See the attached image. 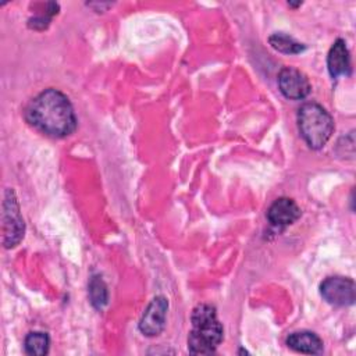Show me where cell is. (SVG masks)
Segmentation results:
<instances>
[{
	"mask_svg": "<svg viewBox=\"0 0 356 356\" xmlns=\"http://www.w3.org/2000/svg\"><path fill=\"white\" fill-rule=\"evenodd\" d=\"M278 88L286 99L300 100L310 93V82L307 76L292 67H284L278 74Z\"/></svg>",
	"mask_w": 356,
	"mask_h": 356,
	"instance_id": "52a82bcc",
	"label": "cell"
},
{
	"mask_svg": "<svg viewBox=\"0 0 356 356\" xmlns=\"http://www.w3.org/2000/svg\"><path fill=\"white\" fill-rule=\"evenodd\" d=\"M300 217L299 206L289 197H278L267 210L268 221L275 227H286Z\"/></svg>",
	"mask_w": 356,
	"mask_h": 356,
	"instance_id": "ba28073f",
	"label": "cell"
},
{
	"mask_svg": "<svg viewBox=\"0 0 356 356\" xmlns=\"http://www.w3.org/2000/svg\"><path fill=\"white\" fill-rule=\"evenodd\" d=\"M320 293L325 302L334 306H350L356 299V286L348 277H327L320 284Z\"/></svg>",
	"mask_w": 356,
	"mask_h": 356,
	"instance_id": "5b68a950",
	"label": "cell"
},
{
	"mask_svg": "<svg viewBox=\"0 0 356 356\" xmlns=\"http://www.w3.org/2000/svg\"><path fill=\"white\" fill-rule=\"evenodd\" d=\"M192 331L188 337V349L193 355H210L222 341V325L217 320L214 306L197 305L191 316Z\"/></svg>",
	"mask_w": 356,
	"mask_h": 356,
	"instance_id": "7a4b0ae2",
	"label": "cell"
},
{
	"mask_svg": "<svg viewBox=\"0 0 356 356\" xmlns=\"http://www.w3.org/2000/svg\"><path fill=\"white\" fill-rule=\"evenodd\" d=\"M286 345L300 353L317 355L323 350V341L312 331H296L286 338Z\"/></svg>",
	"mask_w": 356,
	"mask_h": 356,
	"instance_id": "30bf717a",
	"label": "cell"
},
{
	"mask_svg": "<svg viewBox=\"0 0 356 356\" xmlns=\"http://www.w3.org/2000/svg\"><path fill=\"white\" fill-rule=\"evenodd\" d=\"M168 302L164 296H156L143 312L139 320V330L146 337L159 335L165 327Z\"/></svg>",
	"mask_w": 356,
	"mask_h": 356,
	"instance_id": "8992f818",
	"label": "cell"
},
{
	"mask_svg": "<svg viewBox=\"0 0 356 356\" xmlns=\"http://www.w3.org/2000/svg\"><path fill=\"white\" fill-rule=\"evenodd\" d=\"M24 231L25 225L15 193L13 189H6L1 213V232L4 248L10 249L17 246L24 238Z\"/></svg>",
	"mask_w": 356,
	"mask_h": 356,
	"instance_id": "277c9868",
	"label": "cell"
},
{
	"mask_svg": "<svg viewBox=\"0 0 356 356\" xmlns=\"http://www.w3.org/2000/svg\"><path fill=\"white\" fill-rule=\"evenodd\" d=\"M49 346H50V338L46 332H42V331L29 332L24 341L25 352L32 356L46 355L49 352Z\"/></svg>",
	"mask_w": 356,
	"mask_h": 356,
	"instance_id": "7c38bea8",
	"label": "cell"
},
{
	"mask_svg": "<svg viewBox=\"0 0 356 356\" xmlns=\"http://www.w3.org/2000/svg\"><path fill=\"white\" fill-rule=\"evenodd\" d=\"M49 21H50V19H49V18H44V15H39V17L31 18L29 22H28V25H29L31 28H33V29H44V28H47Z\"/></svg>",
	"mask_w": 356,
	"mask_h": 356,
	"instance_id": "5bb4252c",
	"label": "cell"
},
{
	"mask_svg": "<svg viewBox=\"0 0 356 356\" xmlns=\"http://www.w3.org/2000/svg\"><path fill=\"white\" fill-rule=\"evenodd\" d=\"M88 293H89V300H90L92 306L97 310H102L108 302L107 286L100 275H93L90 278L89 286H88Z\"/></svg>",
	"mask_w": 356,
	"mask_h": 356,
	"instance_id": "4fadbf2b",
	"label": "cell"
},
{
	"mask_svg": "<svg viewBox=\"0 0 356 356\" xmlns=\"http://www.w3.org/2000/svg\"><path fill=\"white\" fill-rule=\"evenodd\" d=\"M25 118L40 132L54 138H64L76 128V117L70 99L53 88L44 89L29 102Z\"/></svg>",
	"mask_w": 356,
	"mask_h": 356,
	"instance_id": "6da1fadb",
	"label": "cell"
},
{
	"mask_svg": "<svg viewBox=\"0 0 356 356\" xmlns=\"http://www.w3.org/2000/svg\"><path fill=\"white\" fill-rule=\"evenodd\" d=\"M268 42H270L271 47H274L275 50L285 53V54H298L306 49V46L303 43L298 42L292 36L282 33V32L273 33L268 38Z\"/></svg>",
	"mask_w": 356,
	"mask_h": 356,
	"instance_id": "8fae6325",
	"label": "cell"
},
{
	"mask_svg": "<svg viewBox=\"0 0 356 356\" xmlns=\"http://www.w3.org/2000/svg\"><path fill=\"white\" fill-rule=\"evenodd\" d=\"M298 127L312 149H321L332 135L334 121L330 113L317 103H305L298 110Z\"/></svg>",
	"mask_w": 356,
	"mask_h": 356,
	"instance_id": "3957f363",
	"label": "cell"
},
{
	"mask_svg": "<svg viewBox=\"0 0 356 356\" xmlns=\"http://www.w3.org/2000/svg\"><path fill=\"white\" fill-rule=\"evenodd\" d=\"M327 67L332 78L348 75L350 72L349 50L343 39H337L331 46L327 57Z\"/></svg>",
	"mask_w": 356,
	"mask_h": 356,
	"instance_id": "9c48e42d",
	"label": "cell"
}]
</instances>
